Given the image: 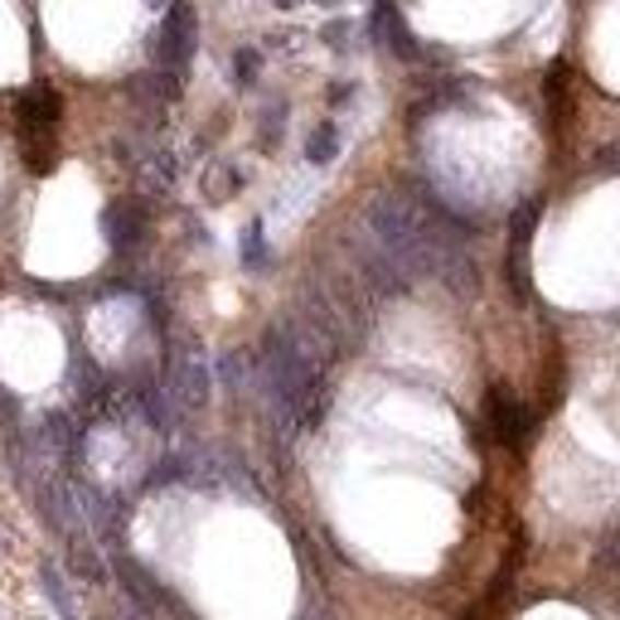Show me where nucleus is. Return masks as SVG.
Wrapping results in <instances>:
<instances>
[{"mask_svg": "<svg viewBox=\"0 0 620 620\" xmlns=\"http://www.w3.org/2000/svg\"><path fill=\"white\" fill-rule=\"evenodd\" d=\"M39 586L49 592V601L59 606V616H63V620H78L73 601H69V586H63V577H59V568H54V562H44V568H39Z\"/></svg>", "mask_w": 620, "mask_h": 620, "instance_id": "2", "label": "nucleus"}, {"mask_svg": "<svg viewBox=\"0 0 620 620\" xmlns=\"http://www.w3.org/2000/svg\"><path fill=\"white\" fill-rule=\"evenodd\" d=\"M335 151H340V131H335L330 121H325V127H320V131H315V137H311L306 155H311L315 165H325V161H335Z\"/></svg>", "mask_w": 620, "mask_h": 620, "instance_id": "3", "label": "nucleus"}, {"mask_svg": "<svg viewBox=\"0 0 620 620\" xmlns=\"http://www.w3.org/2000/svg\"><path fill=\"white\" fill-rule=\"evenodd\" d=\"M195 30H199V20H195V10L189 5H175L171 15H165L161 35H155V59H161L171 73L185 69L189 54H195Z\"/></svg>", "mask_w": 620, "mask_h": 620, "instance_id": "1", "label": "nucleus"}]
</instances>
